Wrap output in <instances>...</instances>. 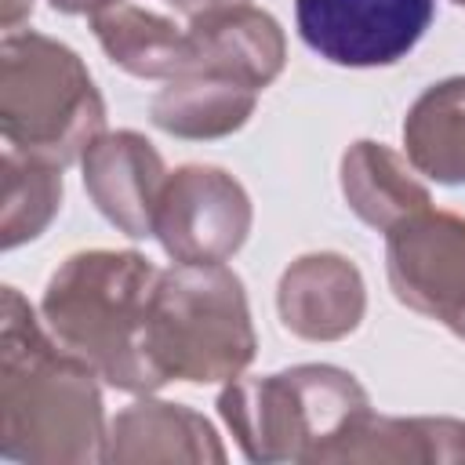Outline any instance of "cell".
<instances>
[{
    "label": "cell",
    "mask_w": 465,
    "mask_h": 465,
    "mask_svg": "<svg viewBox=\"0 0 465 465\" xmlns=\"http://www.w3.org/2000/svg\"><path fill=\"white\" fill-rule=\"evenodd\" d=\"M33 4H36V0H0V7H4V15H0L4 33H15V29L33 15Z\"/></svg>",
    "instance_id": "ffe728a7"
},
{
    "label": "cell",
    "mask_w": 465,
    "mask_h": 465,
    "mask_svg": "<svg viewBox=\"0 0 465 465\" xmlns=\"http://www.w3.org/2000/svg\"><path fill=\"white\" fill-rule=\"evenodd\" d=\"M367 389L334 363H298L262 378H232L218 414L247 461H316V454L363 411Z\"/></svg>",
    "instance_id": "5b68a950"
},
{
    "label": "cell",
    "mask_w": 465,
    "mask_h": 465,
    "mask_svg": "<svg viewBox=\"0 0 465 465\" xmlns=\"http://www.w3.org/2000/svg\"><path fill=\"white\" fill-rule=\"evenodd\" d=\"M254 207L247 189L214 163H185L167 174L153 236L171 262H229L251 236Z\"/></svg>",
    "instance_id": "52a82bcc"
},
{
    "label": "cell",
    "mask_w": 465,
    "mask_h": 465,
    "mask_svg": "<svg viewBox=\"0 0 465 465\" xmlns=\"http://www.w3.org/2000/svg\"><path fill=\"white\" fill-rule=\"evenodd\" d=\"M450 4H454V7H465V0H450Z\"/></svg>",
    "instance_id": "7402d4cb"
},
{
    "label": "cell",
    "mask_w": 465,
    "mask_h": 465,
    "mask_svg": "<svg viewBox=\"0 0 465 465\" xmlns=\"http://www.w3.org/2000/svg\"><path fill=\"white\" fill-rule=\"evenodd\" d=\"M436 0H294L298 36L341 69H378L407 58L432 25Z\"/></svg>",
    "instance_id": "ba28073f"
},
{
    "label": "cell",
    "mask_w": 465,
    "mask_h": 465,
    "mask_svg": "<svg viewBox=\"0 0 465 465\" xmlns=\"http://www.w3.org/2000/svg\"><path fill=\"white\" fill-rule=\"evenodd\" d=\"M276 312L283 331L302 341H341L367 312L363 272L338 251H309L283 269L276 283Z\"/></svg>",
    "instance_id": "8fae6325"
},
{
    "label": "cell",
    "mask_w": 465,
    "mask_h": 465,
    "mask_svg": "<svg viewBox=\"0 0 465 465\" xmlns=\"http://www.w3.org/2000/svg\"><path fill=\"white\" fill-rule=\"evenodd\" d=\"M287 62V36L280 22L254 4H211L193 11L185 25V69H214L265 91ZM178 73V76H182Z\"/></svg>",
    "instance_id": "30bf717a"
},
{
    "label": "cell",
    "mask_w": 465,
    "mask_h": 465,
    "mask_svg": "<svg viewBox=\"0 0 465 465\" xmlns=\"http://www.w3.org/2000/svg\"><path fill=\"white\" fill-rule=\"evenodd\" d=\"M4 196H0V243L15 251L54 222L62 211V167L22 156L4 145Z\"/></svg>",
    "instance_id": "ac0fdd59"
},
{
    "label": "cell",
    "mask_w": 465,
    "mask_h": 465,
    "mask_svg": "<svg viewBox=\"0 0 465 465\" xmlns=\"http://www.w3.org/2000/svg\"><path fill=\"white\" fill-rule=\"evenodd\" d=\"M0 134L4 145L69 167L105 134V102L84 58L36 29L0 40Z\"/></svg>",
    "instance_id": "277c9868"
},
{
    "label": "cell",
    "mask_w": 465,
    "mask_h": 465,
    "mask_svg": "<svg viewBox=\"0 0 465 465\" xmlns=\"http://www.w3.org/2000/svg\"><path fill=\"white\" fill-rule=\"evenodd\" d=\"M98 374L62 349L18 287L0 305V458L22 465L105 461Z\"/></svg>",
    "instance_id": "6da1fadb"
},
{
    "label": "cell",
    "mask_w": 465,
    "mask_h": 465,
    "mask_svg": "<svg viewBox=\"0 0 465 465\" xmlns=\"http://www.w3.org/2000/svg\"><path fill=\"white\" fill-rule=\"evenodd\" d=\"M392 298L465 341V214L432 203L385 232Z\"/></svg>",
    "instance_id": "8992f818"
},
{
    "label": "cell",
    "mask_w": 465,
    "mask_h": 465,
    "mask_svg": "<svg viewBox=\"0 0 465 465\" xmlns=\"http://www.w3.org/2000/svg\"><path fill=\"white\" fill-rule=\"evenodd\" d=\"M338 182L349 211L378 232H389L396 222L432 203L429 185L418 178L411 160L371 138H360L341 153Z\"/></svg>",
    "instance_id": "9a60e30c"
},
{
    "label": "cell",
    "mask_w": 465,
    "mask_h": 465,
    "mask_svg": "<svg viewBox=\"0 0 465 465\" xmlns=\"http://www.w3.org/2000/svg\"><path fill=\"white\" fill-rule=\"evenodd\" d=\"M411 167L440 185H465V76L425 87L403 116Z\"/></svg>",
    "instance_id": "e0dca14e"
},
{
    "label": "cell",
    "mask_w": 465,
    "mask_h": 465,
    "mask_svg": "<svg viewBox=\"0 0 465 465\" xmlns=\"http://www.w3.org/2000/svg\"><path fill=\"white\" fill-rule=\"evenodd\" d=\"M156 276L160 269L138 251H76L51 272L40 294V316L51 338L80 356L105 385L149 396L167 385L145 352Z\"/></svg>",
    "instance_id": "7a4b0ae2"
},
{
    "label": "cell",
    "mask_w": 465,
    "mask_h": 465,
    "mask_svg": "<svg viewBox=\"0 0 465 465\" xmlns=\"http://www.w3.org/2000/svg\"><path fill=\"white\" fill-rule=\"evenodd\" d=\"M84 189L98 214L131 240L153 236L160 189L167 182L163 156L138 131H105L80 156Z\"/></svg>",
    "instance_id": "9c48e42d"
},
{
    "label": "cell",
    "mask_w": 465,
    "mask_h": 465,
    "mask_svg": "<svg viewBox=\"0 0 465 465\" xmlns=\"http://www.w3.org/2000/svg\"><path fill=\"white\" fill-rule=\"evenodd\" d=\"M316 461L378 465H458L465 461V421L458 418H392L371 407L352 418Z\"/></svg>",
    "instance_id": "4fadbf2b"
},
{
    "label": "cell",
    "mask_w": 465,
    "mask_h": 465,
    "mask_svg": "<svg viewBox=\"0 0 465 465\" xmlns=\"http://www.w3.org/2000/svg\"><path fill=\"white\" fill-rule=\"evenodd\" d=\"M91 33L105 58L138 80H174L185 69V25L163 11L116 4L91 15Z\"/></svg>",
    "instance_id": "2e32d148"
},
{
    "label": "cell",
    "mask_w": 465,
    "mask_h": 465,
    "mask_svg": "<svg viewBox=\"0 0 465 465\" xmlns=\"http://www.w3.org/2000/svg\"><path fill=\"white\" fill-rule=\"evenodd\" d=\"M145 352L163 381L218 385L240 378L258 352L243 280L225 262L160 269L149 298Z\"/></svg>",
    "instance_id": "3957f363"
},
{
    "label": "cell",
    "mask_w": 465,
    "mask_h": 465,
    "mask_svg": "<svg viewBox=\"0 0 465 465\" xmlns=\"http://www.w3.org/2000/svg\"><path fill=\"white\" fill-rule=\"evenodd\" d=\"M105 461L116 465H222L225 447L214 432V425L185 407L142 396L131 407H124L109 421L105 440Z\"/></svg>",
    "instance_id": "7c38bea8"
},
{
    "label": "cell",
    "mask_w": 465,
    "mask_h": 465,
    "mask_svg": "<svg viewBox=\"0 0 465 465\" xmlns=\"http://www.w3.org/2000/svg\"><path fill=\"white\" fill-rule=\"evenodd\" d=\"M254 87H247L236 76L214 73V69H193L174 80H163L149 105L153 127L174 138L189 142H214L232 131H240L258 105Z\"/></svg>",
    "instance_id": "5bb4252c"
},
{
    "label": "cell",
    "mask_w": 465,
    "mask_h": 465,
    "mask_svg": "<svg viewBox=\"0 0 465 465\" xmlns=\"http://www.w3.org/2000/svg\"><path fill=\"white\" fill-rule=\"evenodd\" d=\"M211 4H243V0H178V7H185V11H200Z\"/></svg>",
    "instance_id": "44dd1931"
},
{
    "label": "cell",
    "mask_w": 465,
    "mask_h": 465,
    "mask_svg": "<svg viewBox=\"0 0 465 465\" xmlns=\"http://www.w3.org/2000/svg\"><path fill=\"white\" fill-rule=\"evenodd\" d=\"M58 15H98L105 7H116V4H127V0H47Z\"/></svg>",
    "instance_id": "d6986e66"
}]
</instances>
